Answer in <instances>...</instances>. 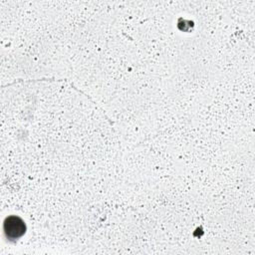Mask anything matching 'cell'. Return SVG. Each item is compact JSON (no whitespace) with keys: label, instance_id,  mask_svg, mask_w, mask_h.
<instances>
[{"label":"cell","instance_id":"obj_1","mask_svg":"<svg viewBox=\"0 0 255 255\" xmlns=\"http://www.w3.org/2000/svg\"><path fill=\"white\" fill-rule=\"evenodd\" d=\"M4 230L9 238L17 239L24 234L26 226L21 218L17 216H10L6 218L4 222Z\"/></svg>","mask_w":255,"mask_h":255}]
</instances>
